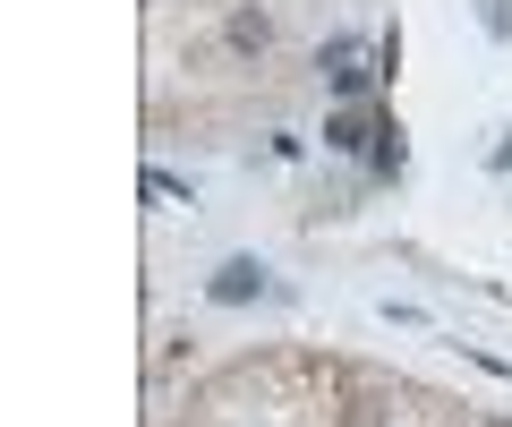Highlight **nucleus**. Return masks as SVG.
<instances>
[{
    "label": "nucleus",
    "mask_w": 512,
    "mask_h": 427,
    "mask_svg": "<svg viewBox=\"0 0 512 427\" xmlns=\"http://www.w3.org/2000/svg\"><path fill=\"white\" fill-rule=\"evenodd\" d=\"M495 427H512V419H495Z\"/></svg>",
    "instance_id": "obj_8"
},
{
    "label": "nucleus",
    "mask_w": 512,
    "mask_h": 427,
    "mask_svg": "<svg viewBox=\"0 0 512 427\" xmlns=\"http://www.w3.org/2000/svg\"><path fill=\"white\" fill-rule=\"evenodd\" d=\"M274 43V18L265 9H231V52H265Z\"/></svg>",
    "instance_id": "obj_4"
},
{
    "label": "nucleus",
    "mask_w": 512,
    "mask_h": 427,
    "mask_svg": "<svg viewBox=\"0 0 512 427\" xmlns=\"http://www.w3.org/2000/svg\"><path fill=\"white\" fill-rule=\"evenodd\" d=\"M256 291H265V265H256V257L214 265V299H222V308H239V299H256Z\"/></svg>",
    "instance_id": "obj_1"
},
{
    "label": "nucleus",
    "mask_w": 512,
    "mask_h": 427,
    "mask_svg": "<svg viewBox=\"0 0 512 427\" xmlns=\"http://www.w3.org/2000/svg\"><path fill=\"white\" fill-rule=\"evenodd\" d=\"M342 427H376V402H350V410H342Z\"/></svg>",
    "instance_id": "obj_7"
},
{
    "label": "nucleus",
    "mask_w": 512,
    "mask_h": 427,
    "mask_svg": "<svg viewBox=\"0 0 512 427\" xmlns=\"http://www.w3.org/2000/svg\"><path fill=\"white\" fill-rule=\"evenodd\" d=\"M478 18H487V35H512V9H504V0H478Z\"/></svg>",
    "instance_id": "obj_6"
},
{
    "label": "nucleus",
    "mask_w": 512,
    "mask_h": 427,
    "mask_svg": "<svg viewBox=\"0 0 512 427\" xmlns=\"http://www.w3.org/2000/svg\"><path fill=\"white\" fill-rule=\"evenodd\" d=\"M376 129H384V120H359V112H333V120H325V146H333V154H359V146H376Z\"/></svg>",
    "instance_id": "obj_3"
},
{
    "label": "nucleus",
    "mask_w": 512,
    "mask_h": 427,
    "mask_svg": "<svg viewBox=\"0 0 512 427\" xmlns=\"http://www.w3.org/2000/svg\"><path fill=\"white\" fill-rule=\"evenodd\" d=\"M325 77H333V94H367V77H376V69H367L359 43H325Z\"/></svg>",
    "instance_id": "obj_2"
},
{
    "label": "nucleus",
    "mask_w": 512,
    "mask_h": 427,
    "mask_svg": "<svg viewBox=\"0 0 512 427\" xmlns=\"http://www.w3.org/2000/svg\"><path fill=\"white\" fill-rule=\"evenodd\" d=\"M367 163H376L384 180H393V171H402V129H393V120H384V129H376V146H367Z\"/></svg>",
    "instance_id": "obj_5"
}]
</instances>
